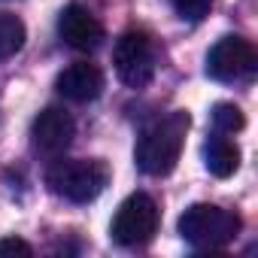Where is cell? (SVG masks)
<instances>
[{"mask_svg": "<svg viewBox=\"0 0 258 258\" xmlns=\"http://www.w3.org/2000/svg\"><path fill=\"white\" fill-rule=\"evenodd\" d=\"M191 115L185 109H173L164 118H155L137 140L134 149V161L146 176H167L185 146V134H188Z\"/></svg>", "mask_w": 258, "mask_h": 258, "instance_id": "obj_1", "label": "cell"}, {"mask_svg": "<svg viewBox=\"0 0 258 258\" xmlns=\"http://www.w3.org/2000/svg\"><path fill=\"white\" fill-rule=\"evenodd\" d=\"M237 234L240 216L216 204H195L179 216V237L198 252H219Z\"/></svg>", "mask_w": 258, "mask_h": 258, "instance_id": "obj_2", "label": "cell"}, {"mask_svg": "<svg viewBox=\"0 0 258 258\" xmlns=\"http://www.w3.org/2000/svg\"><path fill=\"white\" fill-rule=\"evenodd\" d=\"M109 182V167L100 158H61L46 170V185L52 195L70 204L94 201Z\"/></svg>", "mask_w": 258, "mask_h": 258, "instance_id": "obj_3", "label": "cell"}, {"mask_svg": "<svg viewBox=\"0 0 258 258\" xmlns=\"http://www.w3.org/2000/svg\"><path fill=\"white\" fill-rule=\"evenodd\" d=\"M155 231H158V204L143 191L131 195L118 207V213L112 219V228H109L112 240L124 249L146 246L155 237Z\"/></svg>", "mask_w": 258, "mask_h": 258, "instance_id": "obj_4", "label": "cell"}, {"mask_svg": "<svg viewBox=\"0 0 258 258\" xmlns=\"http://www.w3.org/2000/svg\"><path fill=\"white\" fill-rule=\"evenodd\" d=\"M115 73L127 88H146L155 76V46L152 37L143 31H127L118 37L115 52Z\"/></svg>", "mask_w": 258, "mask_h": 258, "instance_id": "obj_5", "label": "cell"}, {"mask_svg": "<svg viewBox=\"0 0 258 258\" xmlns=\"http://www.w3.org/2000/svg\"><path fill=\"white\" fill-rule=\"evenodd\" d=\"M255 49L243 37H222L207 52V73L216 82H240L255 73Z\"/></svg>", "mask_w": 258, "mask_h": 258, "instance_id": "obj_6", "label": "cell"}, {"mask_svg": "<svg viewBox=\"0 0 258 258\" xmlns=\"http://www.w3.org/2000/svg\"><path fill=\"white\" fill-rule=\"evenodd\" d=\"M76 137V121L61 106H46L31 121V143L43 155H64Z\"/></svg>", "mask_w": 258, "mask_h": 258, "instance_id": "obj_7", "label": "cell"}, {"mask_svg": "<svg viewBox=\"0 0 258 258\" xmlns=\"http://www.w3.org/2000/svg\"><path fill=\"white\" fill-rule=\"evenodd\" d=\"M58 37L76 52H94L103 40V25L79 4H70L58 16Z\"/></svg>", "mask_w": 258, "mask_h": 258, "instance_id": "obj_8", "label": "cell"}, {"mask_svg": "<svg viewBox=\"0 0 258 258\" xmlns=\"http://www.w3.org/2000/svg\"><path fill=\"white\" fill-rule=\"evenodd\" d=\"M55 88L61 97L73 100V103H88L94 97H100L103 91V73L97 64H88V61H76L70 67H64L55 79Z\"/></svg>", "mask_w": 258, "mask_h": 258, "instance_id": "obj_9", "label": "cell"}, {"mask_svg": "<svg viewBox=\"0 0 258 258\" xmlns=\"http://www.w3.org/2000/svg\"><path fill=\"white\" fill-rule=\"evenodd\" d=\"M204 164H207V170L216 179H228L240 167V149L228 140V134H216L213 131V137L204 146Z\"/></svg>", "mask_w": 258, "mask_h": 258, "instance_id": "obj_10", "label": "cell"}, {"mask_svg": "<svg viewBox=\"0 0 258 258\" xmlns=\"http://www.w3.org/2000/svg\"><path fill=\"white\" fill-rule=\"evenodd\" d=\"M25 46V25L19 16L0 13V64L7 58H13L19 49Z\"/></svg>", "mask_w": 258, "mask_h": 258, "instance_id": "obj_11", "label": "cell"}, {"mask_svg": "<svg viewBox=\"0 0 258 258\" xmlns=\"http://www.w3.org/2000/svg\"><path fill=\"white\" fill-rule=\"evenodd\" d=\"M210 118H213V131L216 134H234V131H240V127L246 124L240 106H234V103H216Z\"/></svg>", "mask_w": 258, "mask_h": 258, "instance_id": "obj_12", "label": "cell"}, {"mask_svg": "<svg viewBox=\"0 0 258 258\" xmlns=\"http://www.w3.org/2000/svg\"><path fill=\"white\" fill-rule=\"evenodd\" d=\"M170 4H173V10L179 13V19H185V22H201V19L210 13L213 0H170Z\"/></svg>", "mask_w": 258, "mask_h": 258, "instance_id": "obj_13", "label": "cell"}, {"mask_svg": "<svg viewBox=\"0 0 258 258\" xmlns=\"http://www.w3.org/2000/svg\"><path fill=\"white\" fill-rule=\"evenodd\" d=\"M0 255H34L31 243L19 240V237H7V240H0Z\"/></svg>", "mask_w": 258, "mask_h": 258, "instance_id": "obj_14", "label": "cell"}]
</instances>
